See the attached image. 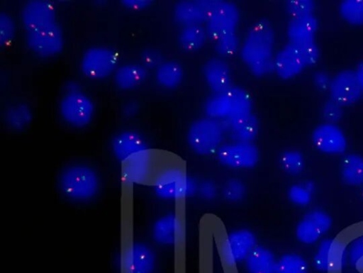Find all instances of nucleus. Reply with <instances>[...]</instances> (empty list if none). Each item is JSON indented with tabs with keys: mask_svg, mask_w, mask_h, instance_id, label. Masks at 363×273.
Listing matches in <instances>:
<instances>
[{
	"mask_svg": "<svg viewBox=\"0 0 363 273\" xmlns=\"http://www.w3.org/2000/svg\"><path fill=\"white\" fill-rule=\"evenodd\" d=\"M53 4L45 0L29 1L21 12L22 25L26 32L35 31L57 24Z\"/></svg>",
	"mask_w": 363,
	"mask_h": 273,
	"instance_id": "obj_12",
	"label": "nucleus"
},
{
	"mask_svg": "<svg viewBox=\"0 0 363 273\" xmlns=\"http://www.w3.org/2000/svg\"><path fill=\"white\" fill-rule=\"evenodd\" d=\"M139 109L138 104L135 101H128L122 106V113L127 118H131L136 115Z\"/></svg>",
	"mask_w": 363,
	"mask_h": 273,
	"instance_id": "obj_48",
	"label": "nucleus"
},
{
	"mask_svg": "<svg viewBox=\"0 0 363 273\" xmlns=\"http://www.w3.org/2000/svg\"><path fill=\"white\" fill-rule=\"evenodd\" d=\"M141 64L147 69H156L164 60L161 53L154 49H147L141 53Z\"/></svg>",
	"mask_w": 363,
	"mask_h": 273,
	"instance_id": "obj_42",
	"label": "nucleus"
},
{
	"mask_svg": "<svg viewBox=\"0 0 363 273\" xmlns=\"http://www.w3.org/2000/svg\"><path fill=\"white\" fill-rule=\"evenodd\" d=\"M318 21L314 14L291 18L286 28L289 43L298 45L315 41Z\"/></svg>",
	"mask_w": 363,
	"mask_h": 273,
	"instance_id": "obj_23",
	"label": "nucleus"
},
{
	"mask_svg": "<svg viewBox=\"0 0 363 273\" xmlns=\"http://www.w3.org/2000/svg\"><path fill=\"white\" fill-rule=\"evenodd\" d=\"M300 46L307 67L315 65L320 57V50L315 41Z\"/></svg>",
	"mask_w": 363,
	"mask_h": 273,
	"instance_id": "obj_43",
	"label": "nucleus"
},
{
	"mask_svg": "<svg viewBox=\"0 0 363 273\" xmlns=\"http://www.w3.org/2000/svg\"><path fill=\"white\" fill-rule=\"evenodd\" d=\"M198 184L183 169L168 167L159 172L153 179L155 194L164 200H180L198 191Z\"/></svg>",
	"mask_w": 363,
	"mask_h": 273,
	"instance_id": "obj_4",
	"label": "nucleus"
},
{
	"mask_svg": "<svg viewBox=\"0 0 363 273\" xmlns=\"http://www.w3.org/2000/svg\"><path fill=\"white\" fill-rule=\"evenodd\" d=\"M4 119L10 128L21 130L30 124L33 113L28 104L22 102L15 103L5 109Z\"/></svg>",
	"mask_w": 363,
	"mask_h": 273,
	"instance_id": "obj_30",
	"label": "nucleus"
},
{
	"mask_svg": "<svg viewBox=\"0 0 363 273\" xmlns=\"http://www.w3.org/2000/svg\"><path fill=\"white\" fill-rule=\"evenodd\" d=\"M184 226L180 217L174 213L165 214L153 224L152 235L154 240L161 245H175L184 236Z\"/></svg>",
	"mask_w": 363,
	"mask_h": 273,
	"instance_id": "obj_20",
	"label": "nucleus"
},
{
	"mask_svg": "<svg viewBox=\"0 0 363 273\" xmlns=\"http://www.w3.org/2000/svg\"><path fill=\"white\" fill-rule=\"evenodd\" d=\"M157 83L162 88L172 89L177 87L183 80L184 69L176 61H163L155 72Z\"/></svg>",
	"mask_w": 363,
	"mask_h": 273,
	"instance_id": "obj_26",
	"label": "nucleus"
},
{
	"mask_svg": "<svg viewBox=\"0 0 363 273\" xmlns=\"http://www.w3.org/2000/svg\"><path fill=\"white\" fill-rule=\"evenodd\" d=\"M225 125L222 121L208 117L194 121L187 131L190 148L200 155L216 154L223 144Z\"/></svg>",
	"mask_w": 363,
	"mask_h": 273,
	"instance_id": "obj_3",
	"label": "nucleus"
},
{
	"mask_svg": "<svg viewBox=\"0 0 363 273\" xmlns=\"http://www.w3.org/2000/svg\"><path fill=\"white\" fill-rule=\"evenodd\" d=\"M313 185L308 183L296 184L288 190V197L291 202L297 206H306L312 199Z\"/></svg>",
	"mask_w": 363,
	"mask_h": 273,
	"instance_id": "obj_36",
	"label": "nucleus"
},
{
	"mask_svg": "<svg viewBox=\"0 0 363 273\" xmlns=\"http://www.w3.org/2000/svg\"><path fill=\"white\" fill-rule=\"evenodd\" d=\"M208 38L206 30L202 25L183 26L179 34V44L187 52L200 50Z\"/></svg>",
	"mask_w": 363,
	"mask_h": 273,
	"instance_id": "obj_32",
	"label": "nucleus"
},
{
	"mask_svg": "<svg viewBox=\"0 0 363 273\" xmlns=\"http://www.w3.org/2000/svg\"><path fill=\"white\" fill-rule=\"evenodd\" d=\"M348 255L350 262L354 264L363 258V236L353 242L349 250Z\"/></svg>",
	"mask_w": 363,
	"mask_h": 273,
	"instance_id": "obj_44",
	"label": "nucleus"
},
{
	"mask_svg": "<svg viewBox=\"0 0 363 273\" xmlns=\"http://www.w3.org/2000/svg\"><path fill=\"white\" fill-rule=\"evenodd\" d=\"M216 155L220 164L237 169L254 167L259 160V150L252 142L239 140L223 143Z\"/></svg>",
	"mask_w": 363,
	"mask_h": 273,
	"instance_id": "obj_8",
	"label": "nucleus"
},
{
	"mask_svg": "<svg viewBox=\"0 0 363 273\" xmlns=\"http://www.w3.org/2000/svg\"><path fill=\"white\" fill-rule=\"evenodd\" d=\"M228 93L231 101L232 113L227 123L252 113V99L246 89L232 86L228 90Z\"/></svg>",
	"mask_w": 363,
	"mask_h": 273,
	"instance_id": "obj_29",
	"label": "nucleus"
},
{
	"mask_svg": "<svg viewBox=\"0 0 363 273\" xmlns=\"http://www.w3.org/2000/svg\"><path fill=\"white\" fill-rule=\"evenodd\" d=\"M308 264L296 253H285L277 260L275 273H307Z\"/></svg>",
	"mask_w": 363,
	"mask_h": 273,
	"instance_id": "obj_33",
	"label": "nucleus"
},
{
	"mask_svg": "<svg viewBox=\"0 0 363 273\" xmlns=\"http://www.w3.org/2000/svg\"><path fill=\"white\" fill-rule=\"evenodd\" d=\"M111 147L120 163L135 153L149 149L145 138L138 131L130 129L118 133L111 140Z\"/></svg>",
	"mask_w": 363,
	"mask_h": 273,
	"instance_id": "obj_21",
	"label": "nucleus"
},
{
	"mask_svg": "<svg viewBox=\"0 0 363 273\" xmlns=\"http://www.w3.org/2000/svg\"><path fill=\"white\" fill-rule=\"evenodd\" d=\"M277 260L270 249L257 245L244 262L248 273H275Z\"/></svg>",
	"mask_w": 363,
	"mask_h": 273,
	"instance_id": "obj_25",
	"label": "nucleus"
},
{
	"mask_svg": "<svg viewBox=\"0 0 363 273\" xmlns=\"http://www.w3.org/2000/svg\"><path fill=\"white\" fill-rule=\"evenodd\" d=\"M203 76L213 93L224 92L232 87L230 68L222 57L208 60L203 67Z\"/></svg>",
	"mask_w": 363,
	"mask_h": 273,
	"instance_id": "obj_22",
	"label": "nucleus"
},
{
	"mask_svg": "<svg viewBox=\"0 0 363 273\" xmlns=\"http://www.w3.org/2000/svg\"><path fill=\"white\" fill-rule=\"evenodd\" d=\"M345 245L338 239L323 240L315 252L314 265L322 272H336L343 267L347 257Z\"/></svg>",
	"mask_w": 363,
	"mask_h": 273,
	"instance_id": "obj_16",
	"label": "nucleus"
},
{
	"mask_svg": "<svg viewBox=\"0 0 363 273\" xmlns=\"http://www.w3.org/2000/svg\"><path fill=\"white\" fill-rule=\"evenodd\" d=\"M25 41L28 49L37 56L49 58L59 55L64 48V35L60 26H54L26 32Z\"/></svg>",
	"mask_w": 363,
	"mask_h": 273,
	"instance_id": "obj_9",
	"label": "nucleus"
},
{
	"mask_svg": "<svg viewBox=\"0 0 363 273\" xmlns=\"http://www.w3.org/2000/svg\"><path fill=\"white\" fill-rule=\"evenodd\" d=\"M215 49L222 57L234 55L240 50V42L236 33L222 38L215 43Z\"/></svg>",
	"mask_w": 363,
	"mask_h": 273,
	"instance_id": "obj_38",
	"label": "nucleus"
},
{
	"mask_svg": "<svg viewBox=\"0 0 363 273\" xmlns=\"http://www.w3.org/2000/svg\"><path fill=\"white\" fill-rule=\"evenodd\" d=\"M198 191L206 199H211L216 194V186L211 181H205L198 186Z\"/></svg>",
	"mask_w": 363,
	"mask_h": 273,
	"instance_id": "obj_45",
	"label": "nucleus"
},
{
	"mask_svg": "<svg viewBox=\"0 0 363 273\" xmlns=\"http://www.w3.org/2000/svg\"><path fill=\"white\" fill-rule=\"evenodd\" d=\"M156 262L155 255L145 243L130 244L121 256L120 264L123 273H152Z\"/></svg>",
	"mask_w": 363,
	"mask_h": 273,
	"instance_id": "obj_13",
	"label": "nucleus"
},
{
	"mask_svg": "<svg viewBox=\"0 0 363 273\" xmlns=\"http://www.w3.org/2000/svg\"><path fill=\"white\" fill-rule=\"evenodd\" d=\"M285 7L291 18L313 14L315 3L311 0H289Z\"/></svg>",
	"mask_w": 363,
	"mask_h": 273,
	"instance_id": "obj_37",
	"label": "nucleus"
},
{
	"mask_svg": "<svg viewBox=\"0 0 363 273\" xmlns=\"http://www.w3.org/2000/svg\"><path fill=\"white\" fill-rule=\"evenodd\" d=\"M124 183L133 186L145 183L152 172V154L150 149L135 153L121 163Z\"/></svg>",
	"mask_w": 363,
	"mask_h": 273,
	"instance_id": "obj_18",
	"label": "nucleus"
},
{
	"mask_svg": "<svg viewBox=\"0 0 363 273\" xmlns=\"http://www.w3.org/2000/svg\"><path fill=\"white\" fill-rule=\"evenodd\" d=\"M281 169L287 174L297 175L304 167V158L301 152L296 150H287L279 157Z\"/></svg>",
	"mask_w": 363,
	"mask_h": 273,
	"instance_id": "obj_35",
	"label": "nucleus"
},
{
	"mask_svg": "<svg viewBox=\"0 0 363 273\" xmlns=\"http://www.w3.org/2000/svg\"><path fill=\"white\" fill-rule=\"evenodd\" d=\"M58 108L62 121L74 128H83L89 126L95 113L94 101L82 89L64 92Z\"/></svg>",
	"mask_w": 363,
	"mask_h": 273,
	"instance_id": "obj_5",
	"label": "nucleus"
},
{
	"mask_svg": "<svg viewBox=\"0 0 363 273\" xmlns=\"http://www.w3.org/2000/svg\"><path fill=\"white\" fill-rule=\"evenodd\" d=\"M118 53L105 46H94L83 53L80 60L82 74L91 79H104L113 75L118 65Z\"/></svg>",
	"mask_w": 363,
	"mask_h": 273,
	"instance_id": "obj_6",
	"label": "nucleus"
},
{
	"mask_svg": "<svg viewBox=\"0 0 363 273\" xmlns=\"http://www.w3.org/2000/svg\"><path fill=\"white\" fill-rule=\"evenodd\" d=\"M16 33L15 23L10 15L0 13V44L7 45L13 40Z\"/></svg>",
	"mask_w": 363,
	"mask_h": 273,
	"instance_id": "obj_40",
	"label": "nucleus"
},
{
	"mask_svg": "<svg viewBox=\"0 0 363 273\" xmlns=\"http://www.w3.org/2000/svg\"><path fill=\"white\" fill-rule=\"evenodd\" d=\"M240 12L235 4L229 1L215 0L205 28L208 38L214 43L225 36L236 33Z\"/></svg>",
	"mask_w": 363,
	"mask_h": 273,
	"instance_id": "obj_7",
	"label": "nucleus"
},
{
	"mask_svg": "<svg viewBox=\"0 0 363 273\" xmlns=\"http://www.w3.org/2000/svg\"><path fill=\"white\" fill-rule=\"evenodd\" d=\"M206 116L220 121H228L231 116L232 106L228 90L213 93L205 102Z\"/></svg>",
	"mask_w": 363,
	"mask_h": 273,
	"instance_id": "obj_27",
	"label": "nucleus"
},
{
	"mask_svg": "<svg viewBox=\"0 0 363 273\" xmlns=\"http://www.w3.org/2000/svg\"><path fill=\"white\" fill-rule=\"evenodd\" d=\"M311 140L315 148L325 154L341 155L347 149L346 136L336 123L319 124L313 130Z\"/></svg>",
	"mask_w": 363,
	"mask_h": 273,
	"instance_id": "obj_14",
	"label": "nucleus"
},
{
	"mask_svg": "<svg viewBox=\"0 0 363 273\" xmlns=\"http://www.w3.org/2000/svg\"><path fill=\"white\" fill-rule=\"evenodd\" d=\"M340 172L343 180L352 186L363 184V157L355 153L343 157L340 164Z\"/></svg>",
	"mask_w": 363,
	"mask_h": 273,
	"instance_id": "obj_31",
	"label": "nucleus"
},
{
	"mask_svg": "<svg viewBox=\"0 0 363 273\" xmlns=\"http://www.w3.org/2000/svg\"><path fill=\"white\" fill-rule=\"evenodd\" d=\"M355 74L359 84L362 96H363V61L360 62L357 66L355 70Z\"/></svg>",
	"mask_w": 363,
	"mask_h": 273,
	"instance_id": "obj_49",
	"label": "nucleus"
},
{
	"mask_svg": "<svg viewBox=\"0 0 363 273\" xmlns=\"http://www.w3.org/2000/svg\"><path fill=\"white\" fill-rule=\"evenodd\" d=\"M245 186L242 181L238 179H229L223 186V197L231 202L241 200L245 194Z\"/></svg>",
	"mask_w": 363,
	"mask_h": 273,
	"instance_id": "obj_39",
	"label": "nucleus"
},
{
	"mask_svg": "<svg viewBox=\"0 0 363 273\" xmlns=\"http://www.w3.org/2000/svg\"><path fill=\"white\" fill-rule=\"evenodd\" d=\"M227 126L234 140L252 142L259 132V121L253 113L229 121Z\"/></svg>",
	"mask_w": 363,
	"mask_h": 273,
	"instance_id": "obj_28",
	"label": "nucleus"
},
{
	"mask_svg": "<svg viewBox=\"0 0 363 273\" xmlns=\"http://www.w3.org/2000/svg\"><path fill=\"white\" fill-rule=\"evenodd\" d=\"M307 67L301 46L288 43L274 55V72L282 79H291Z\"/></svg>",
	"mask_w": 363,
	"mask_h": 273,
	"instance_id": "obj_15",
	"label": "nucleus"
},
{
	"mask_svg": "<svg viewBox=\"0 0 363 273\" xmlns=\"http://www.w3.org/2000/svg\"><path fill=\"white\" fill-rule=\"evenodd\" d=\"M121 4L131 10H142L149 7L152 1L149 0H123Z\"/></svg>",
	"mask_w": 363,
	"mask_h": 273,
	"instance_id": "obj_47",
	"label": "nucleus"
},
{
	"mask_svg": "<svg viewBox=\"0 0 363 273\" xmlns=\"http://www.w3.org/2000/svg\"><path fill=\"white\" fill-rule=\"evenodd\" d=\"M147 69L141 63L128 62L119 65L113 74L115 85L130 91L140 86L147 79Z\"/></svg>",
	"mask_w": 363,
	"mask_h": 273,
	"instance_id": "obj_24",
	"label": "nucleus"
},
{
	"mask_svg": "<svg viewBox=\"0 0 363 273\" xmlns=\"http://www.w3.org/2000/svg\"><path fill=\"white\" fill-rule=\"evenodd\" d=\"M332 224L330 216L322 210L307 213L298 223L295 233L296 238L304 244H313L326 233Z\"/></svg>",
	"mask_w": 363,
	"mask_h": 273,
	"instance_id": "obj_17",
	"label": "nucleus"
},
{
	"mask_svg": "<svg viewBox=\"0 0 363 273\" xmlns=\"http://www.w3.org/2000/svg\"><path fill=\"white\" fill-rule=\"evenodd\" d=\"M256 243V237L251 230L246 228L233 230L225 236L222 243V258L230 266L244 262L257 245Z\"/></svg>",
	"mask_w": 363,
	"mask_h": 273,
	"instance_id": "obj_10",
	"label": "nucleus"
},
{
	"mask_svg": "<svg viewBox=\"0 0 363 273\" xmlns=\"http://www.w3.org/2000/svg\"><path fill=\"white\" fill-rule=\"evenodd\" d=\"M342 18L352 26H363V0H344L339 4Z\"/></svg>",
	"mask_w": 363,
	"mask_h": 273,
	"instance_id": "obj_34",
	"label": "nucleus"
},
{
	"mask_svg": "<svg viewBox=\"0 0 363 273\" xmlns=\"http://www.w3.org/2000/svg\"><path fill=\"white\" fill-rule=\"evenodd\" d=\"M214 3L215 0L179 1L173 11L174 19L182 26L206 23Z\"/></svg>",
	"mask_w": 363,
	"mask_h": 273,
	"instance_id": "obj_19",
	"label": "nucleus"
},
{
	"mask_svg": "<svg viewBox=\"0 0 363 273\" xmlns=\"http://www.w3.org/2000/svg\"><path fill=\"white\" fill-rule=\"evenodd\" d=\"M331 77L324 71H318L314 74L313 82L317 88L320 89H328Z\"/></svg>",
	"mask_w": 363,
	"mask_h": 273,
	"instance_id": "obj_46",
	"label": "nucleus"
},
{
	"mask_svg": "<svg viewBox=\"0 0 363 273\" xmlns=\"http://www.w3.org/2000/svg\"><path fill=\"white\" fill-rule=\"evenodd\" d=\"M342 106L330 99L322 108V114L325 122L336 123L342 116Z\"/></svg>",
	"mask_w": 363,
	"mask_h": 273,
	"instance_id": "obj_41",
	"label": "nucleus"
},
{
	"mask_svg": "<svg viewBox=\"0 0 363 273\" xmlns=\"http://www.w3.org/2000/svg\"><path fill=\"white\" fill-rule=\"evenodd\" d=\"M58 185L62 194L74 201H87L99 191L100 180L91 167L77 163L67 166L60 173Z\"/></svg>",
	"mask_w": 363,
	"mask_h": 273,
	"instance_id": "obj_2",
	"label": "nucleus"
},
{
	"mask_svg": "<svg viewBox=\"0 0 363 273\" xmlns=\"http://www.w3.org/2000/svg\"><path fill=\"white\" fill-rule=\"evenodd\" d=\"M274 31L269 21L259 20L250 26L240 52L252 74L263 77L274 72Z\"/></svg>",
	"mask_w": 363,
	"mask_h": 273,
	"instance_id": "obj_1",
	"label": "nucleus"
},
{
	"mask_svg": "<svg viewBox=\"0 0 363 273\" xmlns=\"http://www.w3.org/2000/svg\"><path fill=\"white\" fill-rule=\"evenodd\" d=\"M330 99L341 106H351L362 96L354 70L342 69L331 79L328 88Z\"/></svg>",
	"mask_w": 363,
	"mask_h": 273,
	"instance_id": "obj_11",
	"label": "nucleus"
}]
</instances>
